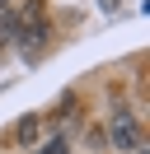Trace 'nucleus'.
Wrapping results in <instances>:
<instances>
[{
	"instance_id": "f257e3e1",
	"label": "nucleus",
	"mask_w": 150,
	"mask_h": 154,
	"mask_svg": "<svg viewBox=\"0 0 150 154\" xmlns=\"http://www.w3.org/2000/svg\"><path fill=\"white\" fill-rule=\"evenodd\" d=\"M112 145H117V149H141V122L131 112H112Z\"/></svg>"
},
{
	"instance_id": "f03ea898",
	"label": "nucleus",
	"mask_w": 150,
	"mask_h": 154,
	"mask_svg": "<svg viewBox=\"0 0 150 154\" xmlns=\"http://www.w3.org/2000/svg\"><path fill=\"white\" fill-rule=\"evenodd\" d=\"M38 135H42V117H38V112H28L24 122L14 126V140H19V145H38Z\"/></svg>"
},
{
	"instance_id": "7ed1b4c3",
	"label": "nucleus",
	"mask_w": 150,
	"mask_h": 154,
	"mask_svg": "<svg viewBox=\"0 0 150 154\" xmlns=\"http://www.w3.org/2000/svg\"><path fill=\"white\" fill-rule=\"evenodd\" d=\"M38 154H70V145H66V140H47Z\"/></svg>"
},
{
	"instance_id": "20e7f679",
	"label": "nucleus",
	"mask_w": 150,
	"mask_h": 154,
	"mask_svg": "<svg viewBox=\"0 0 150 154\" xmlns=\"http://www.w3.org/2000/svg\"><path fill=\"white\" fill-rule=\"evenodd\" d=\"M5 5H9V0H0V10H5Z\"/></svg>"
}]
</instances>
